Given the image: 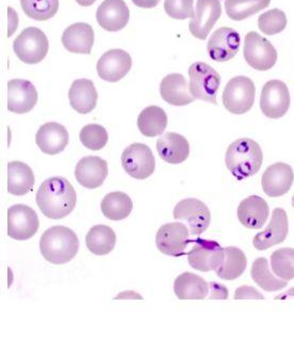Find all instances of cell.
Returning <instances> with one entry per match:
<instances>
[{
  "label": "cell",
  "mask_w": 294,
  "mask_h": 353,
  "mask_svg": "<svg viewBox=\"0 0 294 353\" xmlns=\"http://www.w3.org/2000/svg\"><path fill=\"white\" fill-rule=\"evenodd\" d=\"M36 204L45 217L59 220L67 217L77 203L75 188L64 177H50L43 181L36 192Z\"/></svg>",
  "instance_id": "cell-1"
},
{
  "label": "cell",
  "mask_w": 294,
  "mask_h": 353,
  "mask_svg": "<svg viewBox=\"0 0 294 353\" xmlns=\"http://www.w3.org/2000/svg\"><path fill=\"white\" fill-rule=\"evenodd\" d=\"M262 161L264 154L262 148L249 138L235 140L226 151V167L238 181L256 174L262 168Z\"/></svg>",
  "instance_id": "cell-2"
},
{
  "label": "cell",
  "mask_w": 294,
  "mask_h": 353,
  "mask_svg": "<svg viewBox=\"0 0 294 353\" xmlns=\"http://www.w3.org/2000/svg\"><path fill=\"white\" fill-rule=\"evenodd\" d=\"M43 257L54 265H64L77 255L79 239L65 226H52L43 233L40 241Z\"/></svg>",
  "instance_id": "cell-3"
},
{
  "label": "cell",
  "mask_w": 294,
  "mask_h": 353,
  "mask_svg": "<svg viewBox=\"0 0 294 353\" xmlns=\"http://www.w3.org/2000/svg\"><path fill=\"white\" fill-rule=\"evenodd\" d=\"M189 89L196 99L217 105V94L221 85L219 73L205 62H194L189 68Z\"/></svg>",
  "instance_id": "cell-4"
},
{
  "label": "cell",
  "mask_w": 294,
  "mask_h": 353,
  "mask_svg": "<svg viewBox=\"0 0 294 353\" xmlns=\"http://www.w3.org/2000/svg\"><path fill=\"white\" fill-rule=\"evenodd\" d=\"M254 83L245 76H237L227 83L223 92V105L233 114H244L252 109L255 101Z\"/></svg>",
  "instance_id": "cell-5"
},
{
  "label": "cell",
  "mask_w": 294,
  "mask_h": 353,
  "mask_svg": "<svg viewBox=\"0 0 294 353\" xmlns=\"http://www.w3.org/2000/svg\"><path fill=\"white\" fill-rule=\"evenodd\" d=\"M48 37L36 27L24 29L13 42V50L17 58L27 64L40 63L48 54Z\"/></svg>",
  "instance_id": "cell-6"
},
{
  "label": "cell",
  "mask_w": 294,
  "mask_h": 353,
  "mask_svg": "<svg viewBox=\"0 0 294 353\" xmlns=\"http://www.w3.org/2000/svg\"><path fill=\"white\" fill-rule=\"evenodd\" d=\"M245 61L257 71H269L277 61V52L270 41L255 31L245 36Z\"/></svg>",
  "instance_id": "cell-7"
},
{
  "label": "cell",
  "mask_w": 294,
  "mask_h": 353,
  "mask_svg": "<svg viewBox=\"0 0 294 353\" xmlns=\"http://www.w3.org/2000/svg\"><path fill=\"white\" fill-rule=\"evenodd\" d=\"M193 247L186 253L189 265L196 270L202 272L217 271L222 266L225 257V249L217 241L198 238L192 241Z\"/></svg>",
  "instance_id": "cell-8"
},
{
  "label": "cell",
  "mask_w": 294,
  "mask_h": 353,
  "mask_svg": "<svg viewBox=\"0 0 294 353\" xmlns=\"http://www.w3.org/2000/svg\"><path fill=\"white\" fill-rule=\"evenodd\" d=\"M39 226L36 210L27 205H13L8 210V236L15 241H28L36 235Z\"/></svg>",
  "instance_id": "cell-9"
},
{
  "label": "cell",
  "mask_w": 294,
  "mask_h": 353,
  "mask_svg": "<svg viewBox=\"0 0 294 353\" xmlns=\"http://www.w3.org/2000/svg\"><path fill=\"white\" fill-rule=\"evenodd\" d=\"M190 230L182 222H173L161 226L156 236L158 250L167 256L179 257L186 254L185 250L193 239H189Z\"/></svg>",
  "instance_id": "cell-10"
},
{
  "label": "cell",
  "mask_w": 294,
  "mask_h": 353,
  "mask_svg": "<svg viewBox=\"0 0 294 353\" xmlns=\"http://www.w3.org/2000/svg\"><path fill=\"white\" fill-rule=\"evenodd\" d=\"M122 165L134 179H146L155 172L153 152L143 143H134L122 154Z\"/></svg>",
  "instance_id": "cell-11"
},
{
  "label": "cell",
  "mask_w": 294,
  "mask_h": 353,
  "mask_svg": "<svg viewBox=\"0 0 294 353\" xmlns=\"http://www.w3.org/2000/svg\"><path fill=\"white\" fill-rule=\"evenodd\" d=\"M173 217L175 220L186 221L192 236L204 233L211 221V214L207 205L193 198L180 201L175 206Z\"/></svg>",
  "instance_id": "cell-12"
},
{
  "label": "cell",
  "mask_w": 294,
  "mask_h": 353,
  "mask_svg": "<svg viewBox=\"0 0 294 353\" xmlns=\"http://www.w3.org/2000/svg\"><path fill=\"white\" fill-rule=\"evenodd\" d=\"M291 97L285 83L270 81L264 85L260 97V109L269 119H280L290 108Z\"/></svg>",
  "instance_id": "cell-13"
},
{
  "label": "cell",
  "mask_w": 294,
  "mask_h": 353,
  "mask_svg": "<svg viewBox=\"0 0 294 353\" xmlns=\"http://www.w3.org/2000/svg\"><path fill=\"white\" fill-rule=\"evenodd\" d=\"M222 14L220 0H198L194 17L191 19L189 29L192 36L198 40H206L210 31Z\"/></svg>",
  "instance_id": "cell-14"
},
{
  "label": "cell",
  "mask_w": 294,
  "mask_h": 353,
  "mask_svg": "<svg viewBox=\"0 0 294 353\" xmlns=\"http://www.w3.org/2000/svg\"><path fill=\"white\" fill-rule=\"evenodd\" d=\"M240 43V34L237 31L229 27H222L210 37L207 44L208 54L214 61H229L239 52Z\"/></svg>",
  "instance_id": "cell-15"
},
{
  "label": "cell",
  "mask_w": 294,
  "mask_h": 353,
  "mask_svg": "<svg viewBox=\"0 0 294 353\" xmlns=\"http://www.w3.org/2000/svg\"><path fill=\"white\" fill-rule=\"evenodd\" d=\"M132 60L130 54L123 50L105 52L97 62V74L103 81L118 83L129 73Z\"/></svg>",
  "instance_id": "cell-16"
},
{
  "label": "cell",
  "mask_w": 294,
  "mask_h": 353,
  "mask_svg": "<svg viewBox=\"0 0 294 353\" xmlns=\"http://www.w3.org/2000/svg\"><path fill=\"white\" fill-rule=\"evenodd\" d=\"M289 232L287 212L282 208H275L272 212L270 223L264 231L257 234L253 245L259 251L270 249L285 241Z\"/></svg>",
  "instance_id": "cell-17"
},
{
  "label": "cell",
  "mask_w": 294,
  "mask_h": 353,
  "mask_svg": "<svg viewBox=\"0 0 294 353\" xmlns=\"http://www.w3.org/2000/svg\"><path fill=\"white\" fill-rule=\"evenodd\" d=\"M38 103V92L32 83L25 79H12L8 83V110L24 114Z\"/></svg>",
  "instance_id": "cell-18"
},
{
  "label": "cell",
  "mask_w": 294,
  "mask_h": 353,
  "mask_svg": "<svg viewBox=\"0 0 294 353\" xmlns=\"http://www.w3.org/2000/svg\"><path fill=\"white\" fill-rule=\"evenodd\" d=\"M293 181V170L291 165L285 163L270 165L262 177V189L270 198H278L286 194L291 189Z\"/></svg>",
  "instance_id": "cell-19"
},
{
  "label": "cell",
  "mask_w": 294,
  "mask_h": 353,
  "mask_svg": "<svg viewBox=\"0 0 294 353\" xmlns=\"http://www.w3.org/2000/svg\"><path fill=\"white\" fill-rule=\"evenodd\" d=\"M75 176L85 188H98L108 176V163L98 156H87L76 165Z\"/></svg>",
  "instance_id": "cell-20"
},
{
  "label": "cell",
  "mask_w": 294,
  "mask_h": 353,
  "mask_svg": "<svg viewBox=\"0 0 294 353\" xmlns=\"http://www.w3.org/2000/svg\"><path fill=\"white\" fill-rule=\"evenodd\" d=\"M96 19L101 28L116 32L128 24L129 9L124 0H105L97 9Z\"/></svg>",
  "instance_id": "cell-21"
},
{
  "label": "cell",
  "mask_w": 294,
  "mask_h": 353,
  "mask_svg": "<svg viewBox=\"0 0 294 353\" xmlns=\"http://www.w3.org/2000/svg\"><path fill=\"white\" fill-rule=\"evenodd\" d=\"M69 132L66 128L56 122L42 125L36 136L39 149L48 155H56L63 152L69 144Z\"/></svg>",
  "instance_id": "cell-22"
},
{
  "label": "cell",
  "mask_w": 294,
  "mask_h": 353,
  "mask_svg": "<svg viewBox=\"0 0 294 353\" xmlns=\"http://www.w3.org/2000/svg\"><path fill=\"white\" fill-rule=\"evenodd\" d=\"M156 148L161 159L171 165L184 163L190 154L188 140L176 132H167L161 136Z\"/></svg>",
  "instance_id": "cell-23"
},
{
  "label": "cell",
  "mask_w": 294,
  "mask_h": 353,
  "mask_svg": "<svg viewBox=\"0 0 294 353\" xmlns=\"http://www.w3.org/2000/svg\"><path fill=\"white\" fill-rule=\"evenodd\" d=\"M237 214L239 221L246 229L259 230L268 220L270 208L264 199L251 196L240 203Z\"/></svg>",
  "instance_id": "cell-24"
},
{
  "label": "cell",
  "mask_w": 294,
  "mask_h": 353,
  "mask_svg": "<svg viewBox=\"0 0 294 353\" xmlns=\"http://www.w3.org/2000/svg\"><path fill=\"white\" fill-rule=\"evenodd\" d=\"M61 41L67 52L90 54L94 44V31L89 24L76 23L64 30Z\"/></svg>",
  "instance_id": "cell-25"
},
{
  "label": "cell",
  "mask_w": 294,
  "mask_h": 353,
  "mask_svg": "<svg viewBox=\"0 0 294 353\" xmlns=\"http://www.w3.org/2000/svg\"><path fill=\"white\" fill-rule=\"evenodd\" d=\"M160 94L163 101L173 106H186L196 101L186 78L182 74H169L161 81Z\"/></svg>",
  "instance_id": "cell-26"
},
{
  "label": "cell",
  "mask_w": 294,
  "mask_h": 353,
  "mask_svg": "<svg viewBox=\"0 0 294 353\" xmlns=\"http://www.w3.org/2000/svg\"><path fill=\"white\" fill-rule=\"evenodd\" d=\"M97 91L94 83L89 79H77L72 83L69 99L72 108L81 114L94 110L97 104Z\"/></svg>",
  "instance_id": "cell-27"
},
{
  "label": "cell",
  "mask_w": 294,
  "mask_h": 353,
  "mask_svg": "<svg viewBox=\"0 0 294 353\" xmlns=\"http://www.w3.org/2000/svg\"><path fill=\"white\" fill-rule=\"evenodd\" d=\"M36 179L32 169L21 161L8 163V192L13 196H25L34 186Z\"/></svg>",
  "instance_id": "cell-28"
},
{
  "label": "cell",
  "mask_w": 294,
  "mask_h": 353,
  "mask_svg": "<svg viewBox=\"0 0 294 353\" xmlns=\"http://www.w3.org/2000/svg\"><path fill=\"white\" fill-rule=\"evenodd\" d=\"M210 284L202 276L194 273L185 272L177 276L174 292L180 300H202L208 297Z\"/></svg>",
  "instance_id": "cell-29"
},
{
  "label": "cell",
  "mask_w": 294,
  "mask_h": 353,
  "mask_svg": "<svg viewBox=\"0 0 294 353\" xmlns=\"http://www.w3.org/2000/svg\"><path fill=\"white\" fill-rule=\"evenodd\" d=\"M116 233L105 224L93 226L85 237L87 250L97 256L109 254L116 247Z\"/></svg>",
  "instance_id": "cell-30"
},
{
  "label": "cell",
  "mask_w": 294,
  "mask_h": 353,
  "mask_svg": "<svg viewBox=\"0 0 294 353\" xmlns=\"http://www.w3.org/2000/svg\"><path fill=\"white\" fill-rule=\"evenodd\" d=\"M101 212L105 217L112 221H120L132 214L134 203L124 192H110L101 201Z\"/></svg>",
  "instance_id": "cell-31"
},
{
  "label": "cell",
  "mask_w": 294,
  "mask_h": 353,
  "mask_svg": "<svg viewBox=\"0 0 294 353\" xmlns=\"http://www.w3.org/2000/svg\"><path fill=\"white\" fill-rule=\"evenodd\" d=\"M167 126V116L162 108L158 106H149L140 113L138 118V128L143 136H160Z\"/></svg>",
  "instance_id": "cell-32"
},
{
  "label": "cell",
  "mask_w": 294,
  "mask_h": 353,
  "mask_svg": "<svg viewBox=\"0 0 294 353\" xmlns=\"http://www.w3.org/2000/svg\"><path fill=\"white\" fill-rule=\"evenodd\" d=\"M247 259L242 250L235 247L225 248L223 264L216 271L222 280L233 281L240 278L246 269Z\"/></svg>",
  "instance_id": "cell-33"
},
{
  "label": "cell",
  "mask_w": 294,
  "mask_h": 353,
  "mask_svg": "<svg viewBox=\"0 0 294 353\" xmlns=\"http://www.w3.org/2000/svg\"><path fill=\"white\" fill-rule=\"evenodd\" d=\"M251 276L259 288L269 292L282 290L288 284V281L277 279L273 273L271 272L268 259L264 257H259L254 261L251 270Z\"/></svg>",
  "instance_id": "cell-34"
},
{
  "label": "cell",
  "mask_w": 294,
  "mask_h": 353,
  "mask_svg": "<svg viewBox=\"0 0 294 353\" xmlns=\"http://www.w3.org/2000/svg\"><path fill=\"white\" fill-rule=\"evenodd\" d=\"M271 0H225L226 14L233 21H243L270 6Z\"/></svg>",
  "instance_id": "cell-35"
},
{
  "label": "cell",
  "mask_w": 294,
  "mask_h": 353,
  "mask_svg": "<svg viewBox=\"0 0 294 353\" xmlns=\"http://www.w3.org/2000/svg\"><path fill=\"white\" fill-rule=\"evenodd\" d=\"M25 14L34 21H48L59 9V0H21Z\"/></svg>",
  "instance_id": "cell-36"
},
{
  "label": "cell",
  "mask_w": 294,
  "mask_h": 353,
  "mask_svg": "<svg viewBox=\"0 0 294 353\" xmlns=\"http://www.w3.org/2000/svg\"><path fill=\"white\" fill-rule=\"evenodd\" d=\"M271 267L275 276L282 280L291 281L294 279V250L282 248L271 255Z\"/></svg>",
  "instance_id": "cell-37"
},
{
  "label": "cell",
  "mask_w": 294,
  "mask_h": 353,
  "mask_svg": "<svg viewBox=\"0 0 294 353\" xmlns=\"http://www.w3.org/2000/svg\"><path fill=\"white\" fill-rule=\"evenodd\" d=\"M287 17L280 9L270 10L258 17L259 30L266 36H274L285 30Z\"/></svg>",
  "instance_id": "cell-38"
},
{
  "label": "cell",
  "mask_w": 294,
  "mask_h": 353,
  "mask_svg": "<svg viewBox=\"0 0 294 353\" xmlns=\"http://www.w3.org/2000/svg\"><path fill=\"white\" fill-rule=\"evenodd\" d=\"M79 138H81V143L87 149L92 150V151L104 149L108 143L109 139L106 128L98 124H89L85 126L81 130Z\"/></svg>",
  "instance_id": "cell-39"
},
{
  "label": "cell",
  "mask_w": 294,
  "mask_h": 353,
  "mask_svg": "<svg viewBox=\"0 0 294 353\" xmlns=\"http://www.w3.org/2000/svg\"><path fill=\"white\" fill-rule=\"evenodd\" d=\"M194 0H165V10L171 19L184 21L194 17Z\"/></svg>",
  "instance_id": "cell-40"
},
{
  "label": "cell",
  "mask_w": 294,
  "mask_h": 353,
  "mask_svg": "<svg viewBox=\"0 0 294 353\" xmlns=\"http://www.w3.org/2000/svg\"><path fill=\"white\" fill-rule=\"evenodd\" d=\"M235 299H264L260 292H257L256 288L251 286H242L235 290Z\"/></svg>",
  "instance_id": "cell-41"
},
{
  "label": "cell",
  "mask_w": 294,
  "mask_h": 353,
  "mask_svg": "<svg viewBox=\"0 0 294 353\" xmlns=\"http://www.w3.org/2000/svg\"><path fill=\"white\" fill-rule=\"evenodd\" d=\"M210 294L209 297L212 299H227L229 297V292L227 288H224L223 285L216 284V283H210Z\"/></svg>",
  "instance_id": "cell-42"
},
{
  "label": "cell",
  "mask_w": 294,
  "mask_h": 353,
  "mask_svg": "<svg viewBox=\"0 0 294 353\" xmlns=\"http://www.w3.org/2000/svg\"><path fill=\"white\" fill-rule=\"evenodd\" d=\"M8 26H9V31H8V37H12L13 33L17 31V27H19V15L15 12L12 8H8Z\"/></svg>",
  "instance_id": "cell-43"
},
{
  "label": "cell",
  "mask_w": 294,
  "mask_h": 353,
  "mask_svg": "<svg viewBox=\"0 0 294 353\" xmlns=\"http://www.w3.org/2000/svg\"><path fill=\"white\" fill-rule=\"evenodd\" d=\"M132 1L134 5L142 9H153L160 3V0H132Z\"/></svg>",
  "instance_id": "cell-44"
},
{
  "label": "cell",
  "mask_w": 294,
  "mask_h": 353,
  "mask_svg": "<svg viewBox=\"0 0 294 353\" xmlns=\"http://www.w3.org/2000/svg\"><path fill=\"white\" fill-rule=\"evenodd\" d=\"M288 298H294V288L291 290H288L287 292H282L280 296L275 298V299H288Z\"/></svg>",
  "instance_id": "cell-45"
},
{
  "label": "cell",
  "mask_w": 294,
  "mask_h": 353,
  "mask_svg": "<svg viewBox=\"0 0 294 353\" xmlns=\"http://www.w3.org/2000/svg\"><path fill=\"white\" fill-rule=\"evenodd\" d=\"M76 1H77L78 5L83 6V7H90V6H92L96 0H76Z\"/></svg>",
  "instance_id": "cell-46"
},
{
  "label": "cell",
  "mask_w": 294,
  "mask_h": 353,
  "mask_svg": "<svg viewBox=\"0 0 294 353\" xmlns=\"http://www.w3.org/2000/svg\"><path fill=\"white\" fill-rule=\"evenodd\" d=\"M292 206H293L294 208V196L293 198H292Z\"/></svg>",
  "instance_id": "cell-47"
}]
</instances>
